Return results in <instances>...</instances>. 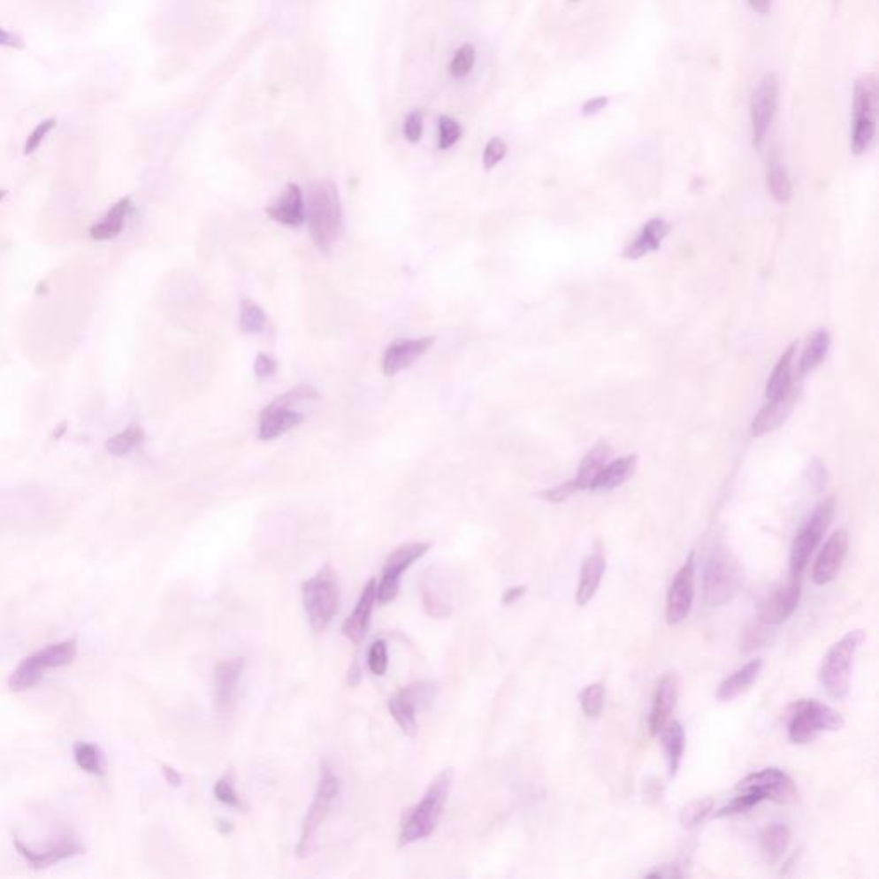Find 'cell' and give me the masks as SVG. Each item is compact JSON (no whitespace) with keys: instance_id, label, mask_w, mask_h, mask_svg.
I'll return each mask as SVG.
<instances>
[{"instance_id":"obj_1","label":"cell","mask_w":879,"mask_h":879,"mask_svg":"<svg viewBox=\"0 0 879 879\" xmlns=\"http://www.w3.org/2000/svg\"><path fill=\"white\" fill-rule=\"evenodd\" d=\"M306 203V220L313 242L322 253H330L342 234L344 215L337 186L330 180H318L310 186Z\"/></svg>"},{"instance_id":"obj_2","label":"cell","mask_w":879,"mask_h":879,"mask_svg":"<svg viewBox=\"0 0 879 879\" xmlns=\"http://www.w3.org/2000/svg\"><path fill=\"white\" fill-rule=\"evenodd\" d=\"M452 780H454L452 768L440 771L435 780L430 783L428 791H424L421 802L409 809L401 828V837H399L401 847L419 842L435 831L448 799Z\"/></svg>"},{"instance_id":"obj_3","label":"cell","mask_w":879,"mask_h":879,"mask_svg":"<svg viewBox=\"0 0 879 879\" xmlns=\"http://www.w3.org/2000/svg\"><path fill=\"white\" fill-rule=\"evenodd\" d=\"M744 585V572L738 560L725 547L713 548L704 567V600L709 607H722L732 601Z\"/></svg>"},{"instance_id":"obj_4","label":"cell","mask_w":879,"mask_h":879,"mask_svg":"<svg viewBox=\"0 0 879 879\" xmlns=\"http://www.w3.org/2000/svg\"><path fill=\"white\" fill-rule=\"evenodd\" d=\"M302 605L313 631L323 632L339 610L340 586L330 563L302 583Z\"/></svg>"},{"instance_id":"obj_5","label":"cell","mask_w":879,"mask_h":879,"mask_svg":"<svg viewBox=\"0 0 879 879\" xmlns=\"http://www.w3.org/2000/svg\"><path fill=\"white\" fill-rule=\"evenodd\" d=\"M866 639L864 631H850L822 658L820 669V682L824 691L837 701L849 696L850 674L853 656Z\"/></svg>"},{"instance_id":"obj_6","label":"cell","mask_w":879,"mask_h":879,"mask_svg":"<svg viewBox=\"0 0 879 879\" xmlns=\"http://www.w3.org/2000/svg\"><path fill=\"white\" fill-rule=\"evenodd\" d=\"M878 83L875 74L860 76L853 85L852 103V151L866 153L876 136Z\"/></svg>"},{"instance_id":"obj_7","label":"cell","mask_w":879,"mask_h":879,"mask_svg":"<svg viewBox=\"0 0 879 879\" xmlns=\"http://www.w3.org/2000/svg\"><path fill=\"white\" fill-rule=\"evenodd\" d=\"M844 716L816 699H800L789 709V738L793 744H809L821 733L844 729Z\"/></svg>"},{"instance_id":"obj_8","label":"cell","mask_w":879,"mask_h":879,"mask_svg":"<svg viewBox=\"0 0 879 879\" xmlns=\"http://www.w3.org/2000/svg\"><path fill=\"white\" fill-rule=\"evenodd\" d=\"M318 399V392L310 385H299L284 395L277 397L271 404H268L260 414V440L279 439L280 435L291 432L297 424L304 421V414L294 409L301 401H315Z\"/></svg>"},{"instance_id":"obj_9","label":"cell","mask_w":879,"mask_h":879,"mask_svg":"<svg viewBox=\"0 0 879 879\" xmlns=\"http://www.w3.org/2000/svg\"><path fill=\"white\" fill-rule=\"evenodd\" d=\"M339 789H340L339 778L335 776V773L332 771V768L328 764H323L318 789H317L315 799H313L311 806L308 807V813L302 821L301 838H299V844L295 849V853L299 859L310 857L317 847L320 828L330 814L332 804H333L335 797L339 795Z\"/></svg>"},{"instance_id":"obj_10","label":"cell","mask_w":879,"mask_h":879,"mask_svg":"<svg viewBox=\"0 0 879 879\" xmlns=\"http://www.w3.org/2000/svg\"><path fill=\"white\" fill-rule=\"evenodd\" d=\"M78 653V641L67 639L59 645L49 646L28 656L9 676V687L21 692L33 687L49 669H60L69 665Z\"/></svg>"},{"instance_id":"obj_11","label":"cell","mask_w":879,"mask_h":879,"mask_svg":"<svg viewBox=\"0 0 879 879\" xmlns=\"http://www.w3.org/2000/svg\"><path fill=\"white\" fill-rule=\"evenodd\" d=\"M835 508H837V503H835L833 497L822 500L820 505L814 508L809 521L804 524V528L797 532V536L791 543V560H789L791 577H802L814 550L818 548L822 536L826 534V531L833 521Z\"/></svg>"},{"instance_id":"obj_12","label":"cell","mask_w":879,"mask_h":879,"mask_svg":"<svg viewBox=\"0 0 879 879\" xmlns=\"http://www.w3.org/2000/svg\"><path fill=\"white\" fill-rule=\"evenodd\" d=\"M778 102H780V81L775 73H766L753 88L749 100L753 145L758 149L762 147L766 134L778 112Z\"/></svg>"},{"instance_id":"obj_13","label":"cell","mask_w":879,"mask_h":879,"mask_svg":"<svg viewBox=\"0 0 879 879\" xmlns=\"http://www.w3.org/2000/svg\"><path fill=\"white\" fill-rule=\"evenodd\" d=\"M430 548L432 543L426 541H412L397 547L385 560L381 581L377 583V601H380L383 605L394 601L399 594L401 576L416 560L424 557Z\"/></svg>"},{"instance_id":"obj_14","label":"cell","mask_w":879,"mask_h":879,"mask_svg":"<svg viewBox=\"0 0 879 879\" xmlns=\"http://www.w3.org/2000/svg\"><path fill=\"white\" fill-rule=\"evenodd\" d=\"M737 791H754L776 804H793L799 797V791L791 776L778 768H766L758 773L747 775Z\"/></svg>"},{"instance_id":"obj_15","label":"cell","mask_w":879,"mask_h":879,"mask_svg":"<svg viewBox=\"0 0 879 879\" xmlns=\"http://www.w3.org/2000/svg\"><path fill=\"white\" fill-rule=\"evenodd\" d=\"M696 587V560L691 554L685 563L675 574L674 581L667 592V620L670 625L684 622L692 608Z\"/></svg>"},{"instance_id":"obj_16","label":"cell","mask_w":879,"mask_h":879,"mask_svg":"<svg viewBox=\"0 0 879 879\" xmlns=\"http://www.w3.org/2000/svg\"><path fill=\"white\" fill-rule=\"evenodd\" d=\"M432 685L424 682H416L408 687L401 689L388 699V711L399 729L406 735H414L417 729L416 722V711L419 707L421 701H426L430 698Z\"/></svg>"},{"instance_id":"obj_17","label":"cell","mask_w":879,"mask_h":879,"mask_svg":"<svg viewBox=\"0 0 879 879\" xmlns=\"http://www.w3.org/2000/svg\"><path fill=\"white\" fill-rule=\"evenodd\" d=\"M244 670V660H222L215 667L213 691H215V709L220 716H229L234 709L235 696L239 680Z\"/></svg>"},{"instance_id":"obj_18","label":"cell","mask_w":879,"mask_h":879,"mask_svg":"<svg viewBox=\"0 0 879 879\" xmlns=\"http://www.w3.org/2000/svg\"><path fill=\"white\" fill-rule=\"evenodd\" d=\"M847 550H849V534L845 531H837L828 538V541L824 543L820 552V557L816 558V563L813 567V583L816 586H824L838 576L847 557Z\"/></svg>"},{"instance_id":"obj_19","label":"cell","mask_w":879,"mask_h":879,"mask_svg":"<svg viewBox=\"0 0 879 879\" xmlns=\"http://www.w3.org/2000/svg\"><path fill=\"white\" fill-rule=\"evenodd\" d=\"M802 594L800 577H791L785 586L776 587L760 607L758 616L762 623L778 625L785 622L797 610Z\"/></svg>"},{"instance_id":"obj_20","label":"cell","mask_w":879,"mask_h":879,"mask_svg":"<svg viewBox=\"0 0 879 879\" xmlns=\"http://www.w3.org/2000/svg\"><path fill=\"white\" fill-rule=\"evenodd\" d=\"M435 344V337L423 339H402L390 344L383 355V375L394 377L402 370L410 368L424 352Z\"/></svg>"},{"instance_id":"obj_21","label":"cell","mask_w":879,"mask_h":879,"mask_svg":"<svg viewBox=\"0 0 879 879\" xmlns=\"http://www.w3.org/2000/svg\"><path fill=\"white\" fill-rule=\"evenodd\" d=\"M375 603H377V579H371L363 589L354 612L348 616V620L342 625L344 636L351 639L354 645H361L364 641L366 632L370 629Z\"/></svg>"},{"instance_id":"obj_22","label":"cell","mask_w":879,"mask_h":879,"mask_svg":"<svg viewBox=\"0 0 879 879\" xmlns=\"http://www.w3.org/2000/svg\"><path fill=\"white\" fill-rule=\"evenodd\" d=\"M678 696V684L675 675H663L656 685L653 706L649 713V730L653 735H660L670 722L672 711Z\"/></svg>"},{"instance_id":"obj_23","label":"cell","mask_w":879,"mask_h":879,"mask_svg":"<svg viewBox=\"0 0 879 879\" xmlns=\"http://www.w3.org/2000/svg\"><path fill=\"white\" fill-rule=\"evenodd\" d=\"M797 395H799V388L793 385L783 397L775 399V401H768V404L756 414V417L753 421V426H751L753 435L762 437V435H768V433L778 430L791 416L795 401H797Z\"/></svg>"},{"instance_id":"obj_24","label":"cell","mask_w":879,"mask_h":879,"mask_svg":"<svg viewBox=\"0 0 879 879\" xmlns=\"http://www.w3.org/2000/svg\"><path fill=\"white\" fill-rule=\"evenodd\" d=\"M266 213L270 218L282 225L293 229L301 227L306 222V203L301 187L297 184H287L280 198L275 203L266 206Z\"/></svg>"},{"instance_id":"obj_25","label":"cell","mask_w":879,"mask_h":879,"mask_svg":"<svg viewBox=\"0 0 879 879\" xmlns=\"http://www.w3.org/2000/svg\"><path fill=\"white\" fill-rule=\"evenodd\" d=\"M16 847L19 850V853L33 864L36 869L40 868H47V866H52L59 860H64L67 857H73L76 853L81 852V845L78 842H74L73 838H60L57 844L47 847L45 850H31L30 847L23 845L19 840H16Z\"/></svg>"},{"instance_id":"obj_26","label":"cell","mask_w":879,"mask_h":879,"mask_svg":"<svg viewBox=\"0 0 879 879\" xmlns=\"http://www.w3.org/2000/svg\"><path fill=\"white\" fill-rule=\"evenodd\" d=\"M607 570V560L601 552H594L589 557L585 558L583 567H581V577H579V586L576 591V603L579 607H586L587 603L594 598L598 587L601 585V579Z\"/></svg>"},{"instance_id":"obj_27","label":"cell","mask_w":879,"mask_h":879,"mask_svg":"<svg viewBox=\"0 0 879 879\" xmlns=\"http://www.w3.org/2000/svg\"><path fill=\"white\" fill-rule=\"evenodd\" d=\"M670 233V225L661 220V218H653L646 224L641 231V234L638 235L629 246L627 249L623 251V255L627 258H632V260H638V258H643L647 253H653L660 248L661 241L667 237V234Z\"/></svg>"},{"instance_id":"obj_28","label":"cell","mask_w":879,"mask_h":879,"mask_svg":"<svg viewBox=\"0 0 879 879\" xmlns=\"http://www.w3.org/2000/svg\"><path fill=\"white\" fill-rule=\"evenodd\" d=\"M797 346H799L797 342H791L785 352L780 355L778 363L775 364V368L769 375V380L766 383V399L768 401H775V399L783 397L793 386L791 371H793V359H795Z\"/></svg>"},{"instance_id":"obj_29","label":"cell","mask_w":879,"mask_h":879,"mask_svg":"<svg viewBox=\"0 0 879 879\" xmlns=\"http://www.w3.org/2000/svg\"><path fill=\"white\" fill-rule=\"evenodd\" d=\"M761 669V660H753V661L745 663L742 669L735 670L730 676H727L720 684L718 692H716L718 699L723 703H729V701H733L735 698H738L740 694H744L754 684V680L758 678Z\"/></svg>"},{"instance_id":"obj_30","label":"cell","mask_w":879,"mask_h":879,"mask_svg":"<svg viewBox=\"0 0 879 879\" xmlns=\"http://www.w3.org/2000/svg\"><path fill=\"white\" fill-rule=\"evenodd\" d=\"M636 464H638L636 455H625V457L616 459L600 470V474L594 478L589 490H592V492L615 490L632 476V472L636 470Z\"/></svg>"},{"instance_id":"obj_31","label":"cell","mask_w":879,"mask_h":879,"mask_svg":"<svg viewBox=\"0 0 879 879\" xmlns=\"http://www.w3.org/2000/svg\"><path fill=\"white\" fill-rule=\"evenodd\" d=\"M131 198H122L120 202H118L116 205L112 206L105 218L98 224H95L91 229H89V235L95 239V241H109V239H116L122 229H124V220L127 217V213L131 211Z\"/></svg>"},{"instance_id":"obj_32","label":"cell","mask_w":879,"mask_h":879,"mask_svg":"<svg viewBox=\"0 0 879 879\" xmlns=\"http://www.w3.org/2000/svg\"><path fill=\"white\" fill-rule=\"evenodd\" d=\"M791 829L785 824H771L761 833V853L768 864H776L791 845Z\"/></svg>"},{"instance_id":"obj_33","label":"cell","mask_w":879,"mask_h":879,"mask_svg":"<svg viewBox=\"0 0 879 879\" xmlns=\"http://www.w3.org/2000/svg\"><path fill=\"white\" fill-rule=\"evenodd\" d=\"M829 342H831V339H829V333L826 330H816L809 335L806 348L800 355V361H799V373L800 375H807L820 366L821 361L828 354Z\"/></svg>"},{"instance_id":"obj_34","label":"cell","mask_w":879,"mask_h":879,"mask_svg":"<svg viewBox=\"0 0 879 879\" xmlns=\"http://www.w3.org/2000/svg\"><path fill=\"white\" fill-rule=\"evenodd\" d=\"M608 455H610V448L607 443H598L596 447H592V450L587 452L586 457L583 459V462L579 466L577 476L574 478L579 492L591 488L594 478L600 474V470L605 468V461L608 459Z\"/></svg>"},{"instance_id":"obj_35","label":"cell","mask_w":879,"mask_h":879,"mask_svg":"<svg viewBox=\"0 0 879 879\" xmlns=\"http://www.w3.org/2000/svg\"><path fill=\"white\" fill-rule=\"evenodd\" d=\"M660 735H661L663 749L667 754L670 776H675L678 768H680L682 758H684V751H685V732L678 722H674V723L669 722Z\"/></svg>"},{"instance_id":"obj_36","label":"cell","mask_w":879,"mask_h":879,"mask_svg":"<svg viewBox=\"0 0 879 879\" xmlns=\"http://www.w3.org/2000/svg\"><path fill=\"white\" fill-rule=\"evenodd\" d=\"M768 189L776 203H789L791 198V182L787 169L780 162H773L768 169Z\"/></svg>"},{"instance_id":"obj_37","label":"cell","mask_w":879,"mask_h":879,"mask_svg":"<svg viewBox=\"0 0 879 879\" xmlns=\"http://www.w3.org/2000/svg\"><path fill=\"white\" fill-rule=\"evenodd\" d=\"M145 441V433L138 426H129L127 430L120 432L116 437L109 440L107 450L112 457H124L129 452H133L136 447H140Z\"/></svg>"},{"instance_id":"obj_38","label":"cell","mask_w":879,"mask_h":879,"mask_svg":"<svg viewBox=\"0 0 879 879\" xmlns=\"http://www.w3.org/2000/svg\"><path fill=\"white\" fill-rule=\"evenodd\" d=\"M264 325H266V315L264 310L253 301L244 299L241 302V315H239L241 332L246 335H255L264 330Z\"/></svg>"},{"instance_id":"obj_39","label":"cell","mask_w":879,"mask_h":879,"mask_svg":"<svg viewBox=\"0 0 879 879\" xmlns=\"http://www.w3.org/2000/svg\"><path fill=\"white\" fill-rule=\"evenodd\" d=\"M713 807H715V800L711 797H704V799L691 802L680 813V824H682V828L691 829V828L699 826L711 814Z\"/></svg>"},{"instance_id":"obj_40","label":"cell","mask_w":879,"mask_h":879,"mask_svg":"<svg viewBox=\"0 0 879 879\" xmlns=\"http://www.w3.org/2000/svg\"><path fill=\"white\" fill-rule=\"evenodd\" d=\"M74 760L78 766L88 773H102L103 771V756L102 751L88 742H78L74 745Z\"/></svg>"},{"instance_id":"obj_41","label":"cell","mask_w":879,"mask_h":879,"mask_svg":"<svg viewBox=\"0 0 879 879\" xmlns=\"http://www.w3.org/2000/svg\"><path fill=\"white\" fill-rule=\"evenodd\" d=\"M583 713L587 718H598L605 706V685L601 682L591 684L579 696Z\"/></svg>"},{"instance_id":"obj_42","label":"cell","mask_w":879,"mask_h":879,"mask_svg":"<svg viewBox=\"0 0 879 879\" xmlns=\"http://www.w3.org/2000/svg\"><path fill=\"white\" fill-rule=\"evenodd\" d=\"M762 800H764V797H762L761 793H758V791H740V795H737L732 802H729L727 806H723L716 813V818H725V816H735V814L747 813L753 807H756L758 804H761Z\"/></svg>"},{"instance_id":"obj_43","label":"cell","mask_w":879,"mask_h":879,"mask_svg":"<svg viewBox=\"0 0 879 879\" xmlns=\"http://www.w3.org/2000/svg\"><path fill=\"white\" fill-rule=\"evenodd\" d=\"M474 62H476V49H474V45L466 43L454 54V59L450 60V65H448V73L452 78H457V80L466 78L472 71Z\"/></svg>"},{"instance_id":"obj_44","label":"cell","mask_w":879,"mask_h":879,"mask_svg":"<svg viewBox=\"0 0 879 879\" xmlns=\"http://www.w3.org/2000/svg\"><path fill=\"white\" fill-rule=\"evenodd\" d=\"M439 133L440 149H448L461 140L462 127L455 118H450V116H440Z\"/></svg>"},{"instance_id":"obj_45","label":"cell","mask_w":879,"mask_h":879,"mask_svg":"<svg viewBox=\"0 0 879 879\" xmlns=\"http://www.w3.org/2000/svg\"><path fill=\"white\" fill-rule=\"evenodd\" d=\"M368 667L370 672L377 676H383L388 669V649L383 639L375 641L368 651Z\"/></svg>"},{"instance_id":"obj_46","label":"cell","mask_w":879,"mask_h":879,"mask_svg":"<svg viewBox=\"0 0 879 879\" xmlns=\"http://www.w3.org/2000/svg\"><path fill=\"white\" fill-rule=\"evenodd\" d=\"M213 793L217 797L218 802L229 806V807H241V799L237 795V791L234 789V782H233V775L227 773L224 775L220 780H217L215 787H213Z\"/></svg>"},{"instance_id":"obj_47","label":"cell","mask_w":879,"mask_h":879,"mask_svg":"<svg viewBox=\"0 0 879 879\" xmlns=\"http://www.w3.org/2000/svg\"><path fill=\"white\" fill-rule=\"evenodd\" d=\"M56 124H57V120H56V118H45V120H42V122H40V124H38V126L31 131V134L28 136L27 143H25V148H23V153H25V155H33V153L40 148V145L43 143V140L50 134V131L56 127Z\"/></svg>"},{"instance_id":"obj_48","label":"cell","mask_w":879,"mask_h":879,"mask_svg":"<svg viewBox=\"0 0 879 879\" xmlns=\"http://www.w3.org/2000/svg\"><path fill=\"white\" fill-rule=\"evenodd\" d=\"M507 143L501 138H492L483 151L485 171H493L507 155Z\"/></svg>"},{"instance_id":"obj_49","label":"cell","mask_w":879,"mask_h":879,"mask_svg":"<svg viewBox=\"0 0 879 879\" xmlns=\"http://www.w3.org/2000/svg\"><path fill=\"white\" fill-rule=\"evenodd\" d=\"M423 603H424L426 612L430 615L435 616V618H445V616L450 615V612H452L450 603H447L445 600H441L435 591L424 589V592H423Z\"/></svg>"},{"instance_id":"obj_50","label":"cell","mask_w":879,"mask_h":879,"mask_svg":"<svg viewBox=\"0 0 879 879\" xmlns=\"http://www.w3.org/2000/svg\"><path fill=\"white\" fill-rule=\"evenodd\" d=\"M576 492H579V488H577L576 481H574V479H570V481H567V483H563V485H560V486H555V488H552V490H547V492L539 493V497L543 500H547V501H552V503H560V501H563V500L572 497Z\"/></svg>"},{"instance_id":"obj_51","label":"cell","mask_w":879,"mask_h":879,"mask_svg":"<svg viewBox=\"0 0 879 879\" xmlns=\"http://www.w3.org/2000/svg\"><path fill=\"white\" fill-rule=\"evenodd\" d=\"M404 136L409 143H417L423 136V112L414 111L404 120Z\"/></svg>"},{"instance_id":"obj_52","label":"cell","mask_w":879,"mask_h":879,"mask_svg":"<svg viewBox=\"0 0 879 879\" xmlns=\"http://www.w3.org/2000/svg\"><path fill=\"white\" fill-rule=\"evenodd\" d=\"M608 105H610V98H608V96L600 95V96L589 98V100H586V102L583 103V107H581V116H583V118H592V116H598V114H601V112H603Z\"/></svg>"},{"instance_id":"obj_53","label":"cell","mask_w":879,"mask_h":879,"mask_svg":"<svg viewBox=\"0 0 879 879\" xmlns=\"http://www.w3.org/2000/svg\"><path fill=\"white\" fill-rule=\"evenodd\" d=\"M277 373V361L266 354H258L255 361V375L258 378H270Z\"/></svg>"},{"instance_id":"obj_54","label":"cell","mask_w":879,"mask_h":879,"mask_svg":"<svg viewBox=\"0 0 879 879\" xmlns=\"http://www.w3.org/2000/svg\"><path fill=\"white\" fill-rule=\"evenodd\" d=\"M0 47H7V49H23V47H25V43H23V40H21L18 34H14V33H11V31L0 28Z\"/></svg>"},{"instance_id":"obj_55","label":"cell","mask_w":879,"mask_h":879,"mask_svg":"<svg viewBox=\"0 0 879 879\" xmlns=\"http://www.w3.org/2000/svg\"><path fill=\"white\" fill-rule=\"evenodd\" d=\"M526 589H528V587L526 586H516V587H510V589H507V591L503 592V596H501V603H503L505 607H508V605H514V603H516V601H517V600H519L521 596H524Z\"/></svg>"},{"instance_id":"obj_56","label":"cell","mask_w":879,"mask_h":879,"mask_svg":"<svg viewBox=\"0 0 879 879\" xmlns=\"http://www.w3.org/2000/svg\"><path fill=\"white\" fill-rule=\"evenodd\" d=\"M647 878H682V873L676 869V866H661L656 871L649 873Z\"/></svg>"},{"instance_id":"obj_57","label":"cell","mask_w":879,"mask_h":879,"mask_svg":"<svg viewBox=\"0 0 879 879\" xmlns=\"http://www.w3.org/2000/svg\"><path fill=\"white\" fill-rule=\"evenodd\" d=\"M162 773H164V776H165V780H167V783H169V785H172V787H180V783H182V776L177 773V769H174L172 766H169V764H162Z\"/></svg>"},{"instance_id":"obj_58","label":"cell","mask_w":879,"mask_h":879,"mask_svg":"<svg viewBox=\"0 0 879 879\" xmlns=\"http://www.w3.org/2000/svg\"><path fill=\"white\" fill-rule=\"evenodd\" d=\"M751 9L756 12V14H768L771 11V0H747Z\"/></svg>"},{"instance_id":"obj_59","label":"cell","mask_w":879,"mask_h":879,"mask_svg":"<svg viewBox=\"0 0 879 879\" xmlns=\"http://www.w3.org/2000/svg\"><path fill=\"white\" fill-rule=\"evenodd\" d=\"M361 676H363V675H361L359 663H357V661H354L351 665V670H349V684H351L352 687H355V685H359V684H361Z\"/></svg>"},{"instance_id":"obj_60","label":"cell","mask_w":879,"mask_h":879,"mask_svg":"<svg viewBox=\"0 0 879 879\" xmlns=\"http://www.w3.org/2000/svg\"><path fill=\"white\" fill-rule=\"evenodd\" d=\"M218 822H220V824H217V828H218V829H220V831H222L224 835H229V833L233 831V826H231V822H225V821L222 820L218 821Z\"/></svg>"},{"instance_id":"obj_61","label":"cell","mask_w":879,"mask_h":879,"mask_svg":"<svg viewBox=\"0 0 879 879\" xmlns=\"http://www.w3.org/2000/svg\"><path fill=\"white\" fill-rule=\"evenodd\" d=\"M5 195H7V191H5V189H0V202L5 198Z\"/></svg>"},{"instance_id":"obj_62","label":"cell","mask_w":879,"mask_h":879,"mask_svg":"<svg viewBox=\"0 0 879 879\" xmlns=\"http://www.w3.org/2000/svg\"><path fill=\"white\" fill-rule=\"evenodd\" d=\"M572 2H579V0H572Z\"/></svg>"}]
</instances>
